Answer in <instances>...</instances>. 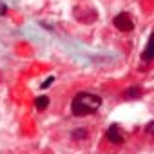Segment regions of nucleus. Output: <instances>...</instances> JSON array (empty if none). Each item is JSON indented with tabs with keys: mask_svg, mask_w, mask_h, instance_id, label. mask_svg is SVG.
I'll use <instances>...</instances> for the list:
<instances>
[{
	"mask_svg": "<svg viewBox=\"0 0 154 154\" xmlns=\"http://www.w3.org/2000/svg\"><path fill=\"white\" fill-rule=\"evenodd\" d=\"M141 58H143L145 62H150V60H154V31L150 33V38H149L147 46H145V49H143V55H141Z\"/></svg>",
	"mask_w": 154,
	"mask_h": 154,
	"instance_id": "20e7f679",
	"label": "nucleus"
},
{
	"mask_svg": "<svg viewBox=\"0 0 154 154\" xmlns=\"http://www.w3.org/2000/svg\"><path fill=\"white\" fill-rule=\"evenodd\" d=\"M73 136H74V138H78V140H80V138L83 140V138H87V130L78 129V130H74V133H73Z\"/></svg>",
	"mask_w": 154,
	"mask_h": 154,
	"instance_id": "0eeeda50",
	"label": "nucleus"
},
{
	"mask_svg": "<svg viewBox=\"0 0 154 154\" xmlns=\"http://www.w3.org/2000/svg\"><path fill=\"white\" fill-rule=\"evenodd\" d=\"M113 24H114L116 29H120V31H123V33H129V31L134 29V22H133V18H130L127 13L116 15V16L113 18Z\"/></svg>",
	"mask_w": 154,
	"mask_h": 154,
	"instance_id": "f03ea898",
	"label": "nucleus"
},
{
	"mask_svg": "<svg viewBox=\"0 0 154 154\" xmlns=\"http://www.w3.org/2000/svg\"><path fill=\"white\" fill-rule=\"evenodd\" d=\"M141 96V89L140 87H129V89L125 91V98H140Z\"/></svg>",
	"mask_w": 154,
	"mask_h": 154,
	"instance_id": "423d86ee",
	"label": "nucleus"
},
{
	"mask_svg": "<svg viewBox=\"0 0 154 154\" xmlns=\"http://www.w3.org/2000/svg\"><path fill=\"white\" fill-rule=\"evenodd\" d=\"M145 130H147V134H150V136H154V122H150L147 127H145Z\"/></svg>",
	"mask_w": 154,
	"mask_h": 154,
	"instance_id": "1a4fd4ad",
	"label": "nucleus"
},
{
	"mask_svg": "<svg viewBox=\"0 0 154 154\" xmlns=\"http://www.w3.org/2000/svg\"><path fill=\"white\" fill-rule=\"evenodd\" d=\"M35 107L38 109V111H46V109L49 107V98L47 96H38L36 102H35Z\"/></svg>",
	"mask_w": 154,
	"mask_h": 154,
	"instance_id": "39448f33",
	"label": "nucleus"
},
{
	"mask_svg": "<svg viewBox=\"0 0 154 154\" xmlns=\"http://www.w3.org/2000/svg\"><path fill=\"white\" fill-rule=\"evenodd\" d=\"M105 138H107L109 141H111V143H116V145H118V143H122V141H123V133L120 130V127H118L116 123H113L111 127L107 129Z\"/></svg>",
	"mask_w": 154,
	"mask_h": 154,
	"instance_id": "7ed1b4c3",
	"label": "nucleus"
},
{
	"mask_svg": "<svg viewBox=\"0 0 154 154\" xmlns=\"http://www.w3.org/2000/svg\"><path fill=\"white\" fill-rule=\"evenodd\" d=\"M102 105V98L93 93H78L73 98L71 103V113L74 116H89L94 114Z\"/></svg>",
	"mask_w": 154,
	"mask_h": 154,
	"instance_id": "f257e3e1",
	"label": "nucleus"
},
{
	"mask_svg": "<svg viewBox=\"0 0 154 154\" xmlns=\"http://www.w3.org/2000/svg\"><path fill=\"white\" fill-rule=\"evenodd\" d=\"M53 82H55V76H49V78H47L46 82H43V83H42V89H47V87H49V85H51Z\"/></svg>",
	"mask_w": 154,
	"mask_h": 154,
	"instance_id": "6e6552de",
	"label": "nucleus"
}]
</instances>
